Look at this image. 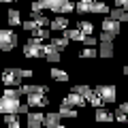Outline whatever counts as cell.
<instances>
[{
    "instance_id": "6da1fadb",
    "label": "cell",
    "mask_w": 128,
    "mask_h": 128,
    "mask_svg": "<svg viewBox=\"0 0 128 128\" xmlns=\"http://www.w3.org/2000/svg\"><path fill=\"white\" fill-rule=\"evenodd\" d=\"M19 107H22V92L19 88H4L2 92V98H0V113H19Z\"/></svg>"
},
{
    "instance_id": "7a4b0ae2",
    "label": "cell",
    "mask_w": 128,
    "mask_h": 128,
    "mask_svg": "<svg viewBox=\"0 0 128 128\" xmlns=\"http://www.w3.org/2000/svg\"><path fill=\"white\" fill-rule=\"evenodd\" d=\"M24 56L28 60L32 58H45V41H38V38L32 36L30 41L24 45Z\"/></svg>"
},
{
    "instance_id": "3957f363",
    "label": "cell",
    "mask_w": 128,
    "mask_h": 128,
    "mask_svg": "<svg viewBox=\"0 0 128 128\" xmlns=\"http://www.w3.org/2000/svg\"><path fill=\"white\" fill-rule=\"evenodd\" d=\"M24 81V75H22V68L13 66V68H4L2 70V83L6 88H19Z\"/></svg>"
},
{
    "instance_id": "277c9868",
    "label": "cell",
    "mask_w": 128,
    "mask_h": 128,
    "mask_svg": "<svg viewBox=\"0 0 128 128\" xmlns=\"http://www.w3.org/2000/svg\"><path fill=\"white\" fill-rule=\"evenodd\" d=\"M17 47V34L13 28H2L0 30V49L2 51H13Z\"/></svg>"
},
{
    "instance_id": "5b68a950",
    "label": "cell",
    "mask_w": 128,
    "mask_h": 128,
    "mask_svg": "<svg viewBox=\"0 0 128 128\" xmlns=\"http://www.w3.org/2000/svg\"><path fill=\"white\" fill-rule=\"evenodd\" d=\"M94 92L105 100V105H111V102L118 100V90H115V86H111V83H100V86H96Z\"/></svg>"
},
{
    "instance_id": "8992f818",
    "label": "cell",
    "mask_w": 128,
    "mask_h": 128,
    "mask_svg": "<svg viewBox=\"0 0 128 128\" xmlns=\"http://www.w3.org/2000/svg\"><path fill=\"white\" fill-rule=\"evenodd\" d=\"M26 118V126L28 128H45V113H41L38 109L30 111L28 115H24Z\"/></svg>"
},
{
    "instance_id": "52a82bcc",
    "label": "cell",
    "mask_w": 128,
    "mask_h": 128,
    "mask_svg": "<svg viewBox=\"0 0 128 128\" xmlns=\"http://www.w3.org/2000/svg\"><path fill=\"white\" fill-rule=\"evenodd\" d=\"M62 102H64V105H68V107H75V109H81V107H86V105H88V98H83L81 94H77V92L70 90V94L64 96Z\"/></svg>"
},
{
    "instance_id": "ba28073f",
    "label": "cell",
    "mask_w": 128,
    "mask_h": 128,
    "mask_svg": "<svg viewBox=\"0 0 128 128\" xmlns=\"http://www.w3.org/2000/svg\"><path fill=\"white\" fill-rule=\"evenodd\" d=\"M120 24H122V22H118V19L105 17V19H102V24H100V28H102L105 34H109L111 38H115V36L120 34Z\"/></svg>"
},
{
    "instance_id": "9c48e42d",
    "label": "cell",
    "mask_w": 128,
    "mask_h": 128,
    "mask_svg": "<svg viewBox=\"0 0 128 128\" xmlns=\"http://www.w3.org/2000/svg\"><path fill=\"white\" fill-rule=\"evenodd\" d=\"M26 102L32 109H45V107L49 105V98H47L45 94H30V96H26Z\"/></svg>"
},
{
    "instance_id": "30bf717a",
    "label": "cell",
    "mask_w": 128,
    "mask_h": 128,
    "mask_svg": "<svg viewBox=\"0 0 128 128\" xmlns=\"http://www.w3.org/2000/svg\"><path fill=\"white\" fill-rule=\"evenodd\" d=\"M45 60L49 64H58L60 60H62V54H60V49H56L51 43H47L45 45Z\"/></svg>"
},
{
    "instance_id": "8fae6325",
    "label": "cell",
    "mask_w": 128,
    "mask_h": 128,
    "mask_svg": "<svg viewBox=\"0 0 128 128\" xmlns=\"http://www.w3.org/2000/svg\"><path fill=\"white\" fill-rule=\"evenodd\" d=\"M115 49H113V41H100V45H98V58H113Z\"/></svg>"
},
{
    "instance_id": "7c38bea8",
    "label": "cell",
    "mask_w": 128,
    "mask_h": 128,
    "mask_svg": "<svg viewBox=\"0 0 128 128\" xmlns=\"http://www.w3.org/2000/svg\"><path fill=\"white\" fill-rule=\"evenodd\" d=\"M94 120L98 124H109V122H115V113H111V111H107V109H96L94 111Z\"/></svg>"
},
{
    "instance_id": "4fadbf2b",
    "label": "cell",
    "mask_w": 128,
    "mask_h": 128,
    "mask_svg": "<svg viewBox=\"0 0 128 128\" xmlns=\"http://www.w3.org/2000/svg\"><path fill=\"white\" fill-rule=\"evenodd\" d=\"M49 30L51 32H64L68 30V17H54L49 24Z\"/></svg>"
},
{
    "instance_id": "5bb4252c",
    "label": "cell",
    "mask_w": 128,
    "mask_h": 128,
    "mask_svg": "<svg viewBox=\"0 0 128 128\" xmlns=\"http://www.w3.org/2000/svg\"><path fill=\"white\" fill-rule=\"evenodd\" d=\"M60 120H64V118L58 113V111H49V113H45V128H58L60 124H62Z\"/></svg>"
},
{
    "instance_id": "9a60e30c",
    "label": "cell",
    "mask_w": 128,
    "mask_h": 128,
    "mask_svg": "<svg viewBox=\"0 0 128 128\" xmlns=\"http://www.w3.org/2000/svg\"><path fill=\"white\" fill-rule=\"evenodd\" d=\"M6 24H9L11 28H17V26H22V24H24L22 13H19L17 9H9V13H6Z\"/></svg>"
},
{
    "instance_id": "2e32d148",
    "label": "cell",
    "mask_w": 128,
    "mask_h": 128,
    "mask_svg": "<svg viewBox=\"0 0 128 128\" xmlns=\"http://www.w3.org/2000/svg\"><path fill=\"white\" fill-rule=\"evenodd\" d=\"M58 113L62 115L64 120H77V109L75 107H68V105H64V102H60V109H58Z\"/></svg>"
},
{
    "instance_id": "e0dca14e",
    "label": "cell",
    "mask_w": 128,
    "mask_h": 128,
    "mask_svg": "<svg viewBox=\"0 0 128 128\" xmlns=\"http://www.w3.org/2000/svg\"><path fill=\"white\" fill-rule=\"evenodd\" d=\"M62 34H66L70 41H77V43H83V41H86V36H88V34H83V32L79 30V28H68V30H64Z\"/></svg>"
},
{
    "instance_id": "ac0fdd59",
    "label": "cell",
    "mask_w": 128,
    "mask_h": 128,
    "mask_svg": "<svg viewBox=\"0 0 128 128\" xmlns=\"http://www.w3.org/2000/svg\"><path fill=\"white\" fill-rule=\"evenodd\" d=\"M109 17L111 19H118V22H122V24H128V11L122 9V6H115V9H111Z\"/></svg>"
},
{
    "instance_id": "d6986e66",
    "label": "cell",
    "mask_w": 128,
    "mask_h": 128,
    "mask_svg": "<svg viewBox=\"0 0 128 128\" xmlns=\"http://www.w3.org/2000/svg\"><path fill=\"white\" fill-rule=\"evenodd\" d=\"M49 77L54 79V81H58V83L68 81V73H66L64 68H49Z\"/></svg>"
},
{
    "instance_id": "ffe728a7",
    "label": "cell",
    "mask_w": 128,
    "mask_h": 128,
    "mask_svg": "<svg viewBox=\"0 0 128 128\" xmlns=\"http://www.w3.org/2000/svg\"><path fill=\"white\" fill-rule=\"evenodd\" d=\"M68 41H70V38L66 36V34H62V36H51V41H49V43H51V45L56 47V49L64 51L66 47H68Z\"/></svg>"
},
{
    "instance_id": "44dd1931",
    "label": "cell",
    "mask_w": 128,
    "mask_h": 128,
    "mask_svg": "<svg viewBox=\"0 0 128 128\" xmlns=\"http://www.w3.org/2000/svg\"><path fill=\"white\" fill-rule=\"evenodd\" d=\"M73 92H77V94H81L83 98H88L90 100V96L94 94V90H92L88 83H77V86H73Z\"/></svg>"
},
{
    "instance_id": "7402d4cb",
    "label": "cell",
    "mask_w": 128,
    "mask_h": 128,
    "mask_svg": "<svg viewBox=\"0 0 128 128\" xmlns=\"http://www.w3.org/2000/svg\"><path fill=\"white\" fill-rule=\"evenodd\" d=\"M92 13H96V15H109L111 9H109V4H107L105 0H96V2H94V9H92Z\"/></svg>"
},
{
    "instance_id": "603a6c76",
    "label": "cell",
    "mask_w": 128,
    "mask_h": 128,
    "mask_svg": "<svg viewBox=\"0 0 128 128\" xmlns=\"http://www.w3.org/2000/svg\"><path fill=\"white\" fill-rule=\"evenodd\" d=\"M4 124H6V128H22L19 113H6L4 115Z\"/></svg>"
},
{
    "instance_id": "cb8c5ba5",
    "label": "cell",
    "mask_w": 128,
    "mask_h": 128,
    "mask_svg": "<svg viewBox=\"0 0 128 128\" xmlns=\"http://www.w3.org/2000/svg\"><path fill=\"white\" fill-rule=\"evenodd\" d=\"M92 9H94V2L77 0V13H79V15H88V13H92Z\"/></svg>"
},
{
    "instance_id": "d4e9b609",
    "label": "cell",
    "mask_w": 128,
    "mask_h": 128,
    "mask_svg": "<svg viewBox=\"0 0 128 128\" xmlns=\"http://www.w3.org/2000/svg\"><path fill=\"white\" fill-rule=\"evenodd\" d=\"M79 58H83V60L98 58V49H96V47H86V45H83V49L79 51Z\"/></svg>"
},
{
    "instance_id": "484cf974",
    "label": "cell",
    "mask_w": 128,
    "mask_h": 128,
    "mask_svg": "<svg viewBox=\"0 0 128 128\" xmlns=\"http://www.w3.org/2000/svg\"><path fill=\"white\" fill-rule=\"evenodd\" d=\"M73 11H77V2L66 0V2H64V4L58 9V15H68V13H73Z\"/></svg>"
},
{
    "instance_id": "4316f807",
    "label": "cell",
    "mask_w": 128,
    "mask_h": 128,
    "mask_svg": "<svg viewBox=\"0 0 128 128\" xmlns=\"http://www.w3.org/2000/svg\"><path fill=\"white\" fill-rule=\"evenodd\" d=\"M77 28L83 32V34H92V32H94V24L88 22V19H79V22H77Z\"/></svg>"
},
{
    "instance_id": "83f0119b",
    "label": "cell",
    "mask_w": 128,
    "mask_h": 128,
    "mask_svg": "<svg viewBox=\"0 0 128 128\" xmlns=\"http://www.w3.org/2000/svg\"><path fill=\"white\" fill-rule=\"evenodd\" d=\"M43 4H45V9H49V11H54V13H58V9L66 2V0H41Z\"/></svg>"
},
{
    "instance_id": "f1b7e54d",
    "label": "cell",
    "mask_w": 128,
    "mask_h": 128,
    "mask_svg": "<svg viewBox=\"0 0 128 128\" xmlns=\"http://www.w3.org/2000/svg\"><path fill=\"white\" fill-rule=\"evenodd\" d=\"M32 36H34V38H38V41H47V38H49L51 34H49V28H36V30L32 32Z\"/></svg>"
},
{
    "instance_id": "f546056e",
    "label": "cell",
    "mask_w": 128,
    "mask_h": 128,
    "mask_svg": "<svg viewBox=\"0 0 128 128\" xmlns=\"http://www.w3.org/2000/svg\"><path fill=\"white\" fill-rule=\"evenodd\" d=\"M45 11V4H43L41 0H32L30 2V15H38Z\"/></svg>"
},
{
    "instance_id": "4dcf8cb0",
    "label": "cell",
    "mask_w": 128,
    "mask_h": 128,
    "mask_svg": "<svg viewBox=\"0 0 128 128\" xmlns=\"http://www.w3.org/2000/svg\"><path fill=\"white\" fill-rule=\"evenodd\" d=\"M32 19H36L38 28H49V24H51V19H49V17H45L43 13H38V15H32Z\"/></svg>"
},
{
    "instance_id": "1f68e13d",
    "label": "cell",
    "mask_w": 128,
    "mask_h": 128,
    "mask_svg": "<svg viewBox=\"0 0 128 128\" xmlns=\"http://www.w3.org/2000/svg\"><path fill=\"white\" fill-rule=\"evenodd\" d=\"M22 28H24L26 32H34V30L38 28V24H36V19H32V17H30V19H24Z\"/></svg>"
},
{
    "instance_id": "d6a6232c",
    "label": "cell",
    "mask_w": 128,
    "mask_h": 128,
    "mask_svg": "<svg viewBox=\"0 0 128 128\" xmlns=\"http://www.w3.org/2000/svg\"><path fill=\"white\" fill-rule=\"evenodd\" d=\"M88 102H90V105L94 107V109H100V107L105 105V100H102V98H100V96H98V94H96V92H94V94L90 96V100H88Z\"/></svg>"
},
{
    "instance_id": "836d02e7",
    "label": "cell",
    "mask_w": 128,
    "mask_h": 128,
    "mask_svg": "<svg viewBox=\"0 0 128 128\" xmlns=\"http://www.w3.org/2000/svg\"><path fill=\"white\" fill-rule=\"evenodd\" d=\"M115 122H120L122 126H128V113H124V111L115 109Z\"/></svg>"
},
{
    "instance_id": "e575fe53",
    "label": "cell",
    "mask_w": 128,
    "mask_h": 128,
    "mask_svg": "<svg viewBox=\"0 0 128 128\" xmlns=\"http://www.w3.org/2000/svg\"><path fill=\"white\" fill-rule=\"evenodd\" d=\"M83 45L86 47H96V45H100V38H96L94 34H88L86 41H83Z\"/></svg>"
},
{
    "instance_id": "d590c367",
    "label": "cell",
    "mask_w": 128,
    "mask_h": 128,
    "mask_svg": "<svg viewBox=\"0 0 128 128\" xmlns=\"http://www.w3.org/2000/svg\"><path fill=\"white\" fill-rule=\"evenodd\" d=\"M22 75H24V79H30V77H34V70L32 68H22Z\"/></svg>"
},
{
    "instance_id": "8d00e7d4",
    "label": "cell",
    "mask_w": 128,
    "mask_h": 128,
    "mask_svg": "<svg viewBox=\"0 0 128 128\" xmlns=\"http://www.w3.org/2000/svg\"><path fill=\"white\" fill-rule=\"evenodd\" d=\"M118 109H120V111H124V113H128V100H126V102H120Z\"/></svg>"
},
{
    "instance_id": "74e56055",
    "label": "cell",
    "mask_w": 128,
    "mask_h": 128,
    "mask_svg": "<svg viewBox=\"0 0 128 128\" xmlns=\"http://www.w3.org/2000/svg\"><path fill=\"white\" fill-rule=\"evenodd\" d=\"M126 4H128V0H115V6H122V9H124Z\"/></svg>"
},
{
    "instance_id": "f35d334b",
    "label": "cell",
    "mask_w": 128,
    "mask_h": 128,
    "mask_svg": "<svg viewBox=\"0 0 128 128\" xmlns=\"http://www.w3.org/2000/svg\"><path fill=\"white\" fill-rule=\"evenodd\" d=\"M122 73H124V75H126V77H128V64H124V68H122Z\"/></svg>"
},
{
    "instance_id": "ab89813d",
    "label": "cell",
    "mask_w": 128,
    "mask_h": 128,
    "mask_svg": "<svg viewBox=\"0 0 128 128\" xmlns=\"http://www.w3.org/2000/svg\"><path fill=\"white\" fill-rule=\"evenodd\" d=\"M0 2H4V4H9V2H17V0H0Z\"/></svg>"
},
{
    "instance_id": "60d3db41",
    "label": "cell",
    "mask_w": 128,
    "mask_h": 128,
    "mask_svg": "<svg viewBox=\"0 0 128 128\" xmlns=\"http://www.w3.org/2000/svg\"><path fill=\"white\" fill-rule=\"evenodd\" d=\"M58 128H66V126H64V124H60V126H58Z\"/></svg>"
},
{
    "instance_id": "b9f144b4",
    "label": "cell",
    "mask_w": 128,
    "mask_h": 128,
    "mask_svg": "<svg viewBox=\"0 0 128 128\" xmlns=\"http://www.w3.org/2000/svg\"><path fill=\"white\" fill-rule=\"evenodd\" d=\"M124 9H126V11H128V4H126V6H124Z\"/></svg>"
},
{
    "instance_id": "7bdbcfd3",
    "label": "cell",
    "mask_w": 128,
    "mask_h": 128,
    "mask_svg": "<svg viewBox=\"0 0 128 128\" xmlns=\"http://www.w3.org/2000/svg\"><path fill=\"white\" fill-rule=\"evenodd\" d=\"M122 128H126V126H122Z\"/></svg>"
},
{
    "instance_id": "ee69618b",
    "label": "cell",
    "mask_w": 128,
    "mask_h": 128,
    "mask_svg": "<svg viewBox=\"0 0 128 128\" xmlns=\"http://www.w3.org/2000/svg\"><path fill=\"white\" fill-rule=\"evenodd\" d=\"M126 26H128V24H126Z\"/></svg>"
},
{
    "instance_id": "f6af8a7d",
    "label": "cell",
    "mask_w": 128,
    "mask_h": 128,
    "mask_svg": "<svg viewBox=\"0 0 128 128\" xmlns=\"http://www.w3.org/2000/svg\"><path fill=\"white\" fill-rule=\"evenodd\" d=\"M26 128H28V126H26Z\"/></svg>"
}]
</instances>
